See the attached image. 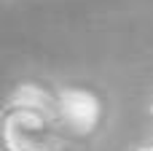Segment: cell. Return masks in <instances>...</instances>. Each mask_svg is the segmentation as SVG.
<instances>
[{"mask_svg": "<svg viewBox=\"0 0 153 151\" xmlns=\"http://www.w3.org/2000/svg\"><path fill=\"white\" fill-rule=\"evenodd\" d=\"M54 113L0 100V151H65Z\"/></svg>", "mask_w": 153, "mask_h": 151, "instance_id": "obj_2", "label": "cell"}, {"mask_svg": "<svg viewBox=\"0 0 153 151\" xmlns=\"http://www.w3.org/2000/svg\"><path fill=\"white\" fill-rule=\"evenodd\" d=\"M124 151H153V143H151L148 135H143V138H137L134 143H129Z\"/></svg>", "mask_w": 153, "mask_h": 151, "instance_id": "obj_4", "label": "cell"}, {"mask_svg": "<svg viewBox=\"0 0 153 151\" xmlns=\"http://www.w3.org/2000/svg\"><path fill=\"white\" fill-rule=\"evenodd\" d=\"M54 122L65 140L94 143L116 122V100L108 86L86 76L56 78Z\"/></svg>", "mask_w": 153, "mask_h": 151, "instance_id": "obj_1", "label": "cell"}, {"mask_svg": "<svg viewBox=\"0 0 153 151\" xmlns=\"http://www.w3.org/2000/svg\"><path fill=\"white\" fill-rule=\"evenodd\" d=\"M54 92H56V78L43 76V73H27L11 84V89L3 95V100L43 108V111L54 113Z\"/></svg>", "mask_w": 153, "mask_h": 151, "instance_id": "obj_3", "label": "cell"}]
</instances>
